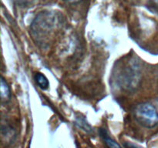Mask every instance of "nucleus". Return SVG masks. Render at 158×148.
Returning a JSON list of instances; mask_svg holds the SVG:
<instances>
[{
	"mask_svg": "<svg viewBox=\"0 0 158 148\" xmlns=\"http://www.w3.org/2000/svg\"><path fill=\"white\" fill-rule=\"evenodd\" d=\"M134 116L142 126L152 129L158 125V109L149 103L137 104L134 109Z\"/></svg>",
	"mask_w": 158,
	"mask_h": 148,
	"instance_id": "1",
	"label": "nucleus"
},
{
	"mask_svg": "<svg viewBox=\"0 0 158 148\" xmlns=\"http://www.w3.org/2000/svg\"><path fill=\"white\" fill-rule=\"evenodd\" d=\"M1 98L2 101H9L11 98V90L9 84L3 77H1Z\"/></svg>",
	"mask_w": 158,
	"mask_h": 148,
	"instance_id": "2",
	"label": "nucleus"
},
{
	"mask_svg": "<svg viewBox=\"0 0 158 148\" xmlns=\"http://www.w3.org/2000/svg\"><path fill=\"white\" fill-rule=\"evenodd\" d=\"M34 79H35V83H37L39 87L41 88L42 89H48L49 86V83L46 76L43 75L41 72H36L34 76Z\"/></svg>",
	"mask_w": 158,
	"mask_h": 148,
	"instance_id": "3",
	"label": "nucleus"
},
{
	"mask_svg": "<svg viewBox=\"0 0 158 148\" xmlns=\"http://www.w3.org/2000/svg\"><path fill=\"white\" fill-rule=\"evenodd\" d=\"M100 135H101V137L103 138L104 143L110 147H120L121 146L117 142H116L115 140H113L112 138L109 137V135H108L105 130H100Z\"/></svg>",
	"mask_w": 158,
	"mask_h": 148,
	"instance_id": "4",
	"label": "nucleus"
},
{
	"mask_svg": "<svg viewBox=\"0 0 158 148\" xmlns=\"http://www.w3.org/2000/svg\"><path fill=\"white\" fill-rule=\"evenodd\" d=\"M66 1L69 2L73 3V2H78L81 1V0H66Z\"/></svg>",
	"mask_w": 158,
	"mask_h": 148,
	"instance_id": "5",
	"label": "nucleus"
},
{
	"mask_svg": "<svg viewBox=\"0 0 158 148\" xmlns=\"http://www.w3.org/2000/svg\"><path fill=\"white\" fill-rule=\"evenodd\" d=\"M151 2H152L154 4H155L156 6H158V0H151Z\"/></svg>",
	"mask_w": 158,
	"mask_h": 148,
	"instance_id": "6",
	"label": "nucleus"
},
{
	"mask_svg": "<svg viewBox=\"0 0 158 148\" xmlns=\"http://www.w3.org/2000/svg\"><path fill=\"white\" fill-rule=\"evenodd\" d=\"M17 1L19 2V0H17ZM24 1L27 2V1H29V0H19V2H24Z\"/></svg>",
	"mask_w": 158,
	"mask_h": 148,
	"instance_id": "7",
	"label": "nucleus"
}]
</instances>
